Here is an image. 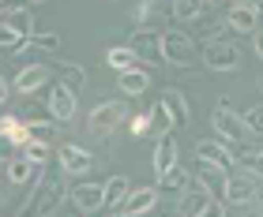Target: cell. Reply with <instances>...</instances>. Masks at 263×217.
<instances>
[{
    "mask_svg": "<svg viewBox=\"0 0 263 217\" xmlns=\"http://www.w3.org/2000/svg\"><path fill=\"white\" fill-rule=\"evenodd\" d=\"M177 213H188V217H222L226 206L211 199V187H203V191H184V202L177 206Z\"/></svg>",
    "mask_w": 263,
    "mask_h": 217,
    "instance_id": "ba28073f",
    "label": "cell"
},
{
    "mask_svg": "<svg viewBox=\"0 0 263 217\" xmlns=\"http://www.w3.org/2000/svg\"><path fill=\"white\" fill-rule=\"evenodd\" d=\"M259 11H263V8H256V4H233L230 15H226V27H230L233 34H256Z\"/></svg>",
    "mask_w": 263,
    "mask_h": 217,
    "instance_id": "5bb4252c",
    "label": "cell"
},
{
    "mask_svg": "<svg viewBox=\"0 0 263 217\" xmlns=\"http://www.w3.org/2000/svg\"><path fill=\"white\" fill-rule=\"evenodd\" d=\"M38 168H42V165H34V161L27 158V154H23V158H8L4 176H8V184H11V187H19V184H30Z\"/></svg>",
    "mask_w": 263,
    "mask_h": 217,
    "instance_id": "ac0fdd59",
    "label": "cell"
},
{
    "mask_svg": "<svg viewBox=\"0 0 263 217\" xmlns=\"http://www.w3.org/2000/svg\"><path fill=\"white\" fill-rule=\"evenodd\" d=\"M259 150H263V142H259Z\"/></svg>",
    "mask_w": 263,
    "mask_h": 217,
    "instance_id": "f35d334b",
    "label": "cell"
},
{
    "mask_svg": "<svg viewBox=\"0 0 263 217\" xmlns=\"http://www.w3.org/2000/svg\"><path fill=\"white\" fill-rule=\"evenodd\" d=\"M8 8H19L15 0H0V11H8Z\"/></svg>",
    "mask_w": 263,
    "mask_h": 217,
    "instance_id": "836d02e7",
    "label": "cell"
},
{
    "mask_svg": "<svg viewBox=\"0 0 263 217\" xmlns=\"http://www.w3.org/2000/svg\"><path fill=\"white\" fill-rule=\"evenodd\" d=\"M27 4H45V0H27Z\"/></svg>",
    "mask_w": 263,
    "mask_h": 217,
    "instance_id": "8d00e7d4",
    "label": "cell"
},
{
    "mask_svg": "<svg viewBox=\"0 0 263 217\" xmlns=\"http://www.w3.org/2000/svg\"><path fill=\"white\" fill-rule=\"evenodd\" d=\"M259 202V191H256V176H230L226 180V213H237V210H256Z\"/></svg>",
    "mask_w": 263,
    "mask_h": 217,
    "instance_id": "277c9868",
    "label": "cell"
},
{
    "mask_svg": "<svg viewBox=\"0 0 263 217\" xmlns=\"http://www.w3.org/2000/svg\"><path fill=\"white\" fill-rule=\"evenodd\" d=\"M30 41L38 45V49H45V53H61V38H57V34H38V30H34Z\"/></svg>",
    "mask_w": 263,
    "mask_h": 217,
    "instance_id": "f546056e",
    "label": "cell"
},
{
    "mask_svg": "<svg viewBox=\"0 0 263 217\" xmlns=\"http://www.w3.org/2000/svg\"><path fill=\"white\" fill-rule=\"evenodd\" d=\"M151 124H154V135H170V131L177 127V120H173L170 108H165V101H158L151 108Z\"/></svg>",
    "mask_w": 263,
    "mask_h": 217,
    "instance_id": "484cf974",
    "label": "cell"
},
{
    "mask_svg": "<svg viewBox=\"0 0 263 217\" xmlns=\"http://www.w3.org/2000/svg\"><path fill=\"white\" fill-rule=\"evenodd\" d=\"M211 127H214V135L226 139L230 146H237V142H245L248 135H252V131H248V124H245V116L233 113L230 98H218V113L211 116Z\"/></svg>",
    "mask_w": 263,
    "mask_h": 217,
    "instance_id": "7a4b0ae2",
    "label": "cell"
},
{
    "mask_svg": "<svg viewBox=\"0 0 263 217\" xmlns=\"http://www.w3.org/2000/svg\"><path fill=\"white\" fill-rule=\"evenodd\" d=\"M162 53H165V64H173V68H192L196 64V41L184 30H165L162 34Z\"/></svg>",
    "mask_w": 263,
    "mask_h": 217,
    "instance_id": "8992f818",
    "label": "cell"
},
{
    "mask_svg": "<svg viewBox=\"0 0 263 217\" xmlns=\"http://www.w3.org/2000/svg\"><path fill=\"white\" fill-rule=\"evenodd\" d=\"M256 213H263V199H259V206H256Z\"/></svg>",
    "mask_w": 263,
    "mask_h": 217,
    "instance_id": "d590c367",
    "label": "cell"
},
{
    "mask_svg": "<svg viewBox=\"0 0 263 217\" xmlns=\"http://www.w3.org/2000/svg\"><path fill=\"white\" fill-rule=\"evenodd\" d=\"M256 56L263 60V30H256Z\"/></svg>",
    "mask_w": 263,
    "mask_h": 217,
    "instance_id": "d6a6232c",
    "label": "cell"
},
{
    "mask_svg": "<svg viewBox=\"0 0 263 217\" xmlns=\"http://www.w3.org/2000/svg\"><path fill=\"white\" fill-rule=\"evenodd\" d=\"M237 168L248 172V176H256V180H263V150L259 146L256 150H241L237 154Z\"/></svg>",
    "mask_w": 263,
    "mask_h": 217,
    "instance_id": "d4e9b609",
    "label": "cell"
},
{
    "mask_svg": "<svg viewBox=\"0 0 263 217\" xmlns=\"http://www.w3.org/2000/svg\"><path fill=\"white\" fill-rule=\"evenodd\" d=\"M158 187H162V191H173V195H184V191L192 187V172H184L181 165H173L170 172L158 176Z\"/></svg>",
    "mask_w": 263,
    "mask_h": 217,
    "instance_id": "44dd1931",
    "label": "cell"
},
{
    "mask_svg": "<svg viewBox=\"0 0 263 217\" xmlns=\"http://www.w3.org/2000/svg\"><path fill=\"white\" fill-rule=\"evenodd\" d=\"M128 127H132V135H147V131H154L151 116H132V120H128Z\"/></svg>",
    "mask_w": 263,
    "mask_h": 217,
    "instance_id": "1f68e13d",
    "label": "cell"
},
{
    "mask_svg": "<svg viewBox=\"0 0 263 217\" xmlns=\"http://www.w3.org/2000/svg\"><path fill=\"white\" fill-rule=\"evenodd\" d=\"M45 113H49L57 124H71V116H76V90L68 86V82H57L49 90V105H45Z\"/></svg>",
    "mask_w": 263,
    "mask_h": 217,
    "instance_id": "30bf717a",
    "label": "cell"
},
{
    "mask_svg": "<svg viewBox=\"0 0 263 217\" xmlns=\"http://www.w3.org/2000/svg\"><path fill=\"white\" fill-rule=\"evenodd\" d=\"M128 45L139 53V60H151V64H165V53H162V34H158V30L139 27V30L128 38Z\"/></svg>",
    "mask_w": 263,
    "mask_h": 217,
    "instance_id": "9c48e42d",
    "label": "cell"
},
{
    "mask_svg": "<svg viewBox=\"0 0 263 217\" xmlns=\"http://www.w3.org/2000/svg\"><path fill=\"white\" fill-rule=\"evenodd\" d=\"M71 202H76L79 213L105 210V184H76L71 187Z\"/></svg>",
    "mask_w": 263,
    "mask_h": 217,
    "instance_id": "8fae6325",
    "label": "cell"
},
{
    "mask_svg": "<svg viewBox=\"0 0 263 217\" xmlns=\"http://www.w3.org/2000/svg\"><path fill=\"white\" fill-rule=\"evenodd\" d=\"M162 101H165V108L173 113L177 127H188V120H192V116H188V98H184V94H181V90H165Z\"/></svg>",
    "mask_w": 263,
    "mask_h": 217,
    "instance_id": "7402d4cb",
    "label": "cell"
},
{
    "mask_svg": "<svg viewBox=\"0 0 263 217\" xmlns=\"http://www.w3.org/2000/svg\"><path fill=\"white\" fill-rule=\"evenodd\" d=\"M170 11H173L177 23H192V19L211 11V0H170Z\"/></svg>",
    "mask_w": 263,
    "mask_h": 217,
    "instance_id": "ffe728a7",
    "label": "cell"
},
{
    "mask_svg": "<svg viewBox=\"0 0 263 217\" xmlns=\"http://www.w3.org/2000/svg\"><path fill=\"white\" fill-rule=\"evenodd\" d=\"M57 158H61V168L68 176H79V172H90L94 158L83 146H76V142H61V150H57Z\"/></svg>",
    "mask_w": 263,
    "mask_h": 217,
    "instance_id": "7c38bea8",
    "label": "cell"
},
{
    "mask_svg": "<svg viewBox=\"0 0 263 217\" xmlns=\"http://www.w3.org/2000/svg\"><path fill=\"white\" fill-rule=\"evenodd\" d=\"M196 158H199V165H211L214 172H230V168H237V154L230 150L226 139H218V142L199 139L196 142Z\"/></svg>",
    "mask_w": 263,
    "mask_h": 217,
    "instance_id": "52a82bcc",
    "label": "cell"
},
{
    "mask_svg": "<svg viewBox=\"0 0 263 217\" xmlns=\"http://www.w3.org/2000/svg\"><path fill=\"white\" fill-rule=\"evenodd\" d=\"M30 38L23 30H15V27H8V23H0V49H8V53H15V49H23Z\"/></svg>",
    "mask_w": 263,
    "mask_h": 217,
    "instance_id": "4316f807",
    "label": "cell"
},
{
    "mask_svg": "<svg viewBox=\"0 0 263 217\" xmlns=\"http://www.w3.org/2000/svg\"><path fill=\"white\" fill-rule=\"evenodd\" d=\"M154 206H158V191L154 187H139V191H132V195L124 199L121 213L124 217H139V213H151Z\"/></svg>",
    "mask_w": 263,
    "mask_h": 217,
    "instance_id": "e0dca14e",
    "label": "cell"
},
{
    "mask_svg": "<svg viewBox=\"0 0 263 217\" xmlns=\"http://www.w3.org/2000/svg\"><path fill=\"white\" fill-rule=\"evenodd\" d=\"M0 23H8V27L23 30L27 38H34V15H30V8H8L4 15H0Z\"/></svg>",
    "mask_w": 263,
    "mask_h": 217,
    "instance_id": "cb8c5ba5",
    "label": "cell"
},
{
    "mask_svg": "<svg viewBox=\"0 0 263 217\" xmlns=\"http://www.w3.org/2000/svg\"><path fill=\"white\" fill-rule=\"evenodd\" d=\"M203 64L211 71H237L241 68V49H237L233 41H226V38H207V45H203Z\"/></svg>",
    "mask_w": 263,
    "mask_h": 217,
    "instance_id": "5b68a950",
    "label": "cell"
},
{
    "mask_svg": "<svg viewBox=\"0 0 263 217\" xmlns=\"http://www.w3.org/2000/svg\"><path fill=\"white\" fill-rule=\"evenodd\" d=\"M139 53L132 49V45H113V49H105V64L113 71H124V68H136Z\"/></svg>",
    "mask_w": 263,
    "mask_h": 217,
    "instance_id": "603a6c76",
    "label": "cell"
},
{
    "mask_svg": "<svg viewBox=\"0 0 263 217\" xmlns=\"http://www.w3.org/2000/svg\"><path fill=\"white\" fill-rule=\"evenodd\" d=\"M23 154H27L34 165H45V161L53 158V146H49V142H42V139H30L27 146H23Z\"/></svg>",
    "mask_w": 263,
    "mask_h": 217,
    "instance_id": "83f0119b",
    "label": "cell"
},
{
    "mask_svg": "<svg viewBox=\"0 0 263 217\" xmlns=\"http://www.w3.org/2000/svg\"><path fill=\"white\" fill-rule=\"evenodd\" d=\"M233 4H256V8H263V0H233Z\"/></svg>",
    "mask_w": 263,
    "mask_h": 217,
    "instance_id": "e575fe53",
    "label": "cell"
},
{
    "mask_svg": "<svg viewBox=\"0 0 263 217\" xmlns=\"http://www.w3.org/2000/svg\"><path fill=\"white\" fill-rule=\"evenodd\" d=\"M117 86H121L124 98H139L151 86V71L147 68H124V71H117Z\"/></svg>",
    "mask_w": 263,
    "mask_h": 217,
    "instance_id": "2e32d148",
    "label": "cell"
},
{
    "mask_svg": "<svg viewBox=\"0 0 263 217\" xmlns=\"http://www.w3.org/2000/svg\"><path fill=\"white\" fill-rule=\"evenodd\" d=\"M211 4H218V0H211Z\"/></svg>",
    "mask_w": 263,
    "mask_h": 217,
    "instance_id": "74e56055",
    "label": "cell"
},
{
    "mask_svg": "<svg viewBox=\"0 0 263 217\" xmlns=\"http://www.w3.org/2000/svg\"><path fill=\"white\" fill-rule=\"evenodd\" d=\"M128 195H132V187H128V176H124V172H117V176L105 180V210L121 213V206H124Z\"/></svg>",
    "mask_w": 263,
    "mask_h": 217,
    "instance_id": "d6986e66",
    "label": "cell"
},
{
    "mask_svg": "<svg viewBox=\"0 0 263 217\" xmlns=\"http://www.w3.org/2000/svg\"><path fill=\"white\" fill-rule=\"evenodd\" d=\"M49 79H53V68H49V64H27V68L15 75V90H19V94H34V90H42Z\"/></svg>",
    "mask_w": 263,
    "mask_h": 217,
    "instance_id": "9a60e30c",
    "label": "cell"
},
{
    "mask_svg": "<svg viewBox=\"0 0 263 217\" xmlns=\"http://www.w3.org/2000/svg\"><path fill=\"white\" fill-rule=\"evenodd\" d=\"M132 120V108L124 101H102L98 108H90V116H87V131L94 139H105V135H113L117 127H124Z\"/></svg>",
    "mask_w": 263,
    "mask_h": 217,
    "instance_id": "6da1fadb",
    "label": "cell"
},
{
    "mask_svg": "<svg viewBox=\"0 0 263 217\" xmlns=\"http://www.w3.org/2000/svg\"><path fill=\"white\" fill-rule=\"evenodd\" d=\"M245 124H248V131H252V135H263V105H252L245 113Z\"/></svg>",
    "mask_w": 263,
    "mask_h": 217,
    "instance_id": "4dcf8cb0",
    "label": "cell"
},
{
    "mask_svg": "<svg viewBox=\"0 0 263 217\" xmlns=\"http://www.w3.org/2000/svg\"><path fill=\"white\" fill-rule=\"evenodd\" d=\"M173 165H181V150H177L173 135H158V146H154V154H151V168H154V176L170 172Z\"/></svg>",
    "mask_w": 263,
    "mask_h": 217,
    "instance_id": "4fadbf2b",
    "label": "cell"
},
{
    "mask_svg": "<svg viewBox=\"0 0 263 217\" xmlns=\"http://www.w3.org/2000/svg\"><path fill=\"white\" fill-rule=\"evenodd\" d=\"M57 71H61V79H64L76 94H79L83 82H87V75H83V68H79V64H64V60H61V64H57Z\"/></svg>",
    "mask_w": 263,
    "mask_h": 217,
    "instance_id": "f1b7e54d",
    "label": "cell"
},
{
    "mask_svg": "<svg viewBox=\"0 0 263 217\" xmlns=\"http://www.w3.org/2000/svg\"><path fill=\"white\" fill-rule=\"evenodd\" d=\"M64 168H61V176H49L45 172L42 180V187H38V195H34V213H42V217H53L57 210H61V202L71 199V191L64 187Z\"/></svg>",
    "mask_w": 263,
    "mask_h": 217,
    "instance_id": "3957f363",
    "label": "cell"
}]
</instances>
